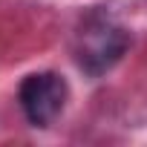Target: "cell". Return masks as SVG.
<instances>
[{
	"instance_id": "1",
	"label": "cell",
	"mask_w": 147,
	"mask_h": 147,
	"mask_svg": "<svg viewBox=\"0 0 147 147\" xmlns=\"http://www.w3.org/2000/svg\"><path fill=\"white\" fill-rule=\"evenodd\" d=\"M127 43H130V35L118 23H113L104 15H92L84 20L75 38V61L87 75L98 78L124 55Z\"/></svg>"
},
{
	"instance_id": "2",
	"label": "cell",
	"mask_w": 147,
	"mask_h": 147,
	"mask_svg": "<svg viewBox=\"0 0 147 147\" xmlns=\"http://www.w3.org/2000/svg\"><path fill=\"white\" fill-rule=\"evenodd\" d=\"M69 87L58 72H32L23 78L18 90V101L29 124L35 127H49L66 107Z\"/></svg>"
}]
</instances>
